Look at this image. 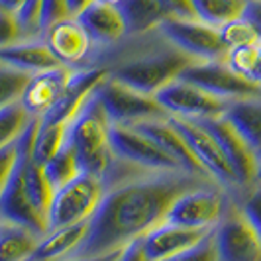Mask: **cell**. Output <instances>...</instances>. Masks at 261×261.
Returning a JSON list of instances; mask_svg holds the SVG:
<instances>
[{"label":"cell","instance_id":"24","mask_svg":"<svg viewBox=\"0 0 261 261\" xmlns=\"http://www.w3.org/2000/svg\"><path fill=\"white\" fill-rule=\"evenodd\" d=\"M39 238L24 226L0 220V261H30Z\"/></svg>","mask_w":261,"mask_h":261},{"label":"cell","instance_id":"27","mask_svg":"<svg viewBox=\"0 0 261 261\" xmlns=\"http://www.w3.org/2000/svg\"><path fill=\"white\" fill-rule=\"evenodd\" d=\"M191 4L200 22L220 28L226 22L242 16L246 0H191Z\"/></svg>","mask_w":261,"mask_h":261},{"label":"cell","instance_id":"22","mask_svg":"<svg viewBox=\"0 0 261 261\" xmlns=\"http://www.w3.org/2000/svg\"><path fill=\"white\" fill-rule=\"evenodd\" d=\"M224 118L248 142L257 159H261V94L230 100Z\"/></svg>","mask_w":261,"mask_h":261},{"label":"cell","instance_id":"6","mask_svg":"<svg viewBox=\"0 0 261 261\" xmlns=\"http://www.w3.org/2000/svg\"><path fill=\"white\" fill-rule=\"evenodd\" d=\"M169 120L171 124L179 130V134L183 136V140L187 142L189 149L193 151L198 165L204 169V173L216 185H220L232 198H238L242 195V189L238 185L234 171L230 167V163L224 155V151L220 149L218 142L214 140V136L196 120L175 116H169Z\"/></svg>","mask_w":261,"mask_h":261},{"label":"cell","instance_id":"8","mask_svg":"<svg viewBox=\"0 0 261 261\" xmlns=\"http://www.w3.org/2000/svg\"><path fill=\"white\" fill-rule=\"evenodd\" d=\"M212 236L218 261H261V236L232 196Z\"/></svg>","mask_w":261,"mask_h":261},{"label":"cell","instance_id":"3","mask_svg":"<svg viewBox=\"0 0 261 261\" xmlns=\"http://www.w3.org/2000/svg\"><path fill=\"white\" fill-rule=\"evenodd\" d=\"M110 126L112 122L94 92L67 126V144L77 153L81 173L94 175L100 181L116 159L110 149Z\"/></svg>","mask_w":261,"mask_h":261},{"label":"cell","instance_id":"40","mask_svg":"<svg viewBox=\"0 0 261 261\" xmlns=\"http://www.w3.org/2000/svg\"><path fill=\"white\" fill-rule=\"evenodd\" d=\"M118 261H149L144 251L142 238H136V240H132L130 244H126L120 251Z\"/></svg>","mask_w":261,"mask_h":261},{"label":"cell","instance_id":"44","mask_svg":"<svg viewBox=\"0 0 261 261\" xmlns=\"http://www.w3.org/2000/svg\"><path fill=\"white\" fill-rule=\"evenodd\" d=\"M22 4H24V0H0V8H4V10L14 14L22 8Z\"/></svg>","mask_w":261,"mask_h":261},{"label":"cell","instance_id":"14","mask_svg":"<svg viewBox=\"0 0 261 261\" xmlns=\"http://www.w3.org/2000/svg\"><path fill=\"white\" fill-rule=\"evenodd\" d=\"M41 38L61 65L69 69H83L91 63L94 45L75 16L55 22L41 34Z\"/></svg>","mask_w":261,"mask_h":261},{"label":"cell","instance_id":"45","mask_svg":"<svg viewBox=\"0 0 261 261\" xmlns=\"http://www.w3.org/2000/svg\"><path fill=\"white\" fill-rule=\"evenodd\" d=\"M253 83L261 87V41H259V57H257V67H255V75H253Z\"/></svg>","mask_w":261,"mask_h":261},{"label":"cell","instance_id":"43","mask_svg":"<svg viewBox=\"0 0 261 261\" xmlns=\"http://www.w3.org/2000/svg\"><path fill=\"white\" fill-rule=\"evenodd\" d=\"M92 0H67V6H69V12L71 16H77L83 8H87Z\"/></svg>","mask_w":261,"mask_h":261},{"label":"cell","instance_id":"12","mask_svg":"<svg viewBox=\"0 0 261 261\" xmlns=\"http://www.w3.org/2000/svg\"><path fill=\"white\" fill-rule=\"evenodd\" d=\"M110 149L120 159L149 171H185L173 157L134 126H110ZM187 173V171H185Z\"/></svg>","mask_w":261,"mask_h":261},{"label":"cell","instance_id":"31","mask_svg":"<svg viewBox=\"0 0 261 261\" xmlns=\"http://www.w3.org/2000/svg\"><path fill=\"white\" fill-rule=\"evenodd\" d=\"M257 57H259V43H251V45H240V47L228 49L224 61L236 75H240V77L248 79V81L253 83Z\"/></svg>","mask_w":261,"mask_h":261},{"label":"cell","instance_id":"33","mask_svg":"<svg viewBox=\"0 0 261 261\" xmlns=\"http://www.w3.org/2000/svg\"><path fill=\"white\" fill-rule=\"evenodd\" d=\"M212 230L198 244L183 249V251H179V253H175L171 257H165V259L161 261H218V253H216V246H214Z\"/></svg>","mask_w":261,"mask_h":261},{"label":"cell","instance_id":"34","mask_svg":"<svg viewBox=\"0 0 261 261\" xmlns=\"http://www.w3.org/2000/svg\"><path fill=\"white\" fill-rule=\"evenodd\" d=\"M236 200L240 208L244 210L246 218L261 236V181H255L251 187H248Z\"/></svg>","mask_w":261,"mask_h":261},{"label":"cell","instance_id":"18","mask_svg":"<svg viewBox=\"0 0 261 261\" xmlns=\"http://www.w3.org/2000/svg\"><path fill=\"white\" fill-rule=\"evenodd\" d=\"M85 32L89 34L94 49H106L114 43L122 41L128 36L124 18L118 10V6L105 4L98 0H92L87 8H83L75 16Z\"/></svg>","mask_w":261,"mask_h":261},{"label":"cell","instance_id":"28","mask_svg":"<svg viewBox=\"0 0 261 261\" xmlns=\"http://www.w3.org/2000/svg\"><path fill=\"white\" fill-rule=\"evenodd\" d=\"M43 171H45V177L53 189H59L65 183H69L71 179H75L81 173V167H79L77 153L71 147V144L65 142V145L43 165Z\"/></svg>","mask_w":261,"mask_h":261},{"label":"cell","instance_id":"30","mask_svg":"<svg viewBox=\"0 0 261 261\" xmlns=\"http://www.w3.org/2000/svg\"><path fill=\"white\" fill-rule=\"evenodd\" d=\"M218 34H220V39L226 45V49L240 47V45H251V43H259L261 41L257 30L251 26V22L246 20L244 16H238L234 20L222 24L218 28Z\"/></svg>","mask_w":261,"mask_h":261},{"label":"cell","instance_id":"2","mask_svg":"<svg viewBox=\"0 0 261 261\" xmlns=\"http://www.w3.org/2000/svg\"><path fill=\"white\" fill-rule=\"evenodd\" d=\"M195 61L169 43L155 28L145 34L126 36L112 47L94 49L89 67H102L108 77L134 91L155 94Z\"/></svg>","mask_w":261,"mask_h":261},{"label":"cell","instance_id":"36","mask_svg":"<svg viewBox=\"0 0 261 261\" xmlns=\"http://www.w3.org/2000/svg\"><path fill=\"white\" fill-rule=\"evenodd\" d=\"M69 6L67 0H41V10H39V34H43L49 26H53L59 20L69 18Z\"/></svg>","mask_w":261,"mask_h":261},{"label":"cell","instance_id":"17","mask_svg":"<svg viewBox=\"0 0 261 261\" xmlns=\"http://www.w3.org/2000/svg\"><path fill=\"white\" fill-rule=\"evenodd\" d=\"M71 73L73 69L57 65L32 75L20 96V105L24 106V110L32 118H41L65 91Z\"/></svg>","mask_w":261,"mask_h":261},{"label":"cell","instance_id":"42","mask_svg":"<svg viewBox=\"0 0 261 261\" xmlns=\"http://www.w3.org/2000/svg\"><path fill=\"white\" fill-rule=\"evenodd\" d=\"M120 251H110V253H100V255H75V257H65V259L59 261H118L120 257Z\"/></svg>","mask_w":261,"mask_h":261},{"label":"cell","instance_id":"47","mask_svg":"<svg viewBox=\"0 0 261 261\" xmlns=\"http://www.w3.org/2000/svg\"><path fill=\"white\" fill-rule=\"evenodd\" d=\"M257 181H261V159H259V169H257Z\"/></svg>","mask_w":261,"mask_h":261},{"label":"cell","instance_id":"11","mask_svg":"<svg viewBox=\"0 0 261 261\" xmlns=\"http://www.w3.org/2000/svg\"><path fill=\"white\" fill-rule=\"evenodd\" d=\"M177 79L193 83L198 89L210 92L218 98H224V100H238V98L261 94L259 85L236 75L234 71L226 65L224 59L195 61L189 67H185Z\"/></svg>","mask_w":261,"mask_h":261},{"label":"cell","instance_id":"37","mask_svg":"<svg viewBox=\"0 0 261 261\" xmlns=\"http://www.w3.org/2000/svg\"><path fill=\"white\" fill-rule=\"evenodd\" d=\"M20 39H24V32H22V26H20L16 14L0 8V47L10 45Z\"/></svg>","mask_w":261,"mask_h":261},{"label":"cell","instance_id":"25","mask_svg":"<svg viewBox=\"0 0 261 261\" xmlns=\"http://www.w3.org/2000/svg\"><path fill=\"white\" fill-rule=\"evenodd\" d=\"M118 10L124 18L128 36L155 30L157 24L167 16L157 0H122Z\"/></svg>","mask_w":261,"mask_h":261},{"label":"cell","instance_id":"32","mask_svg":"<svg viewBox=\"0 0 261 261\" xmlns=\"http://www.w3.org/2000/svg\"><path fill=\"white\" fill-rule=\"evenodd\" d=\"M32 75L0 63V108L18 102Z\"/></svg>","mask_w":261,"mask_h":261},{"label":"cell","instance_id":"21","mask_svg":"<svg viewBox=\"0 0 261 261\" xmlns=\"http://www.w3.org/2000/svg\"><path fill=\"white\" fill-rule=\"evenodd\" d=\"M0 63L12 67L16 71H22L28 75H36L39 71L61 65L43 38H24L14 41L10 45L0 47Z\"/></svg>","mask_w":261,"mask_h":261},{"label":"cell","instance_id":"19","mask_svg":"<svg viewBox=\"0 0 261 261\" xmlns=\"http://www.w3.org/2000/svg\"><path fill=\"white\" fill-rule=\"evenodd\" d=\"M210 230H195V228H185L171 222H159L149 232L142 236L144 251L149 261H161L171 257L183 249L198 244Z\"/></svg>","mask_w":261,"mask_h":261},{"label":"cell","instance_id":"46","mask_svg":"<svg viewBox=\"0 0 261 261\" xmlns=\"http://www.w3.org/2000/svg\"><path fill=\"white\" fill-rule=\"evenodd\" d=\"M98 2H105V4H112V6H118L122 0H98Z\"/></svg>","mask_w":261,"mask_h":261},{"label":"cell","instance_id":"7","mask_svg":"<svg viewBox=\"0 0 261 261\" xmlns=\"http://www.w3.org/2000/svg\"><path fill=\"white\" fill-rule=\"evenodd\" d=\"M94 94L100 100V105L105 106L106 114L112 124L136 126V124L147 122V120L169 118L165 108L157 102L153 94L134 91L112 77H106L94 89Z\"/></svg>","mask_w":261,"mask_h":261},{"label":"cell","instance_id":"20","mask_svg":"<svg viewBox=\"0 0 261 261\" xmlns=\"http://www.w3.org/2000/svg\"><path fill=\"white\" fill-rule=\"evenodd\" d=\"M134 128H138L140 132H144L149 140H153L165 153L173 157L187 173L202 177V179H210L204 173V169L198 165V161L195 159L193 151L189 149L187 142L183 140V136L179 134V130L171 124L169 118H157V120H147V122H140ZM212 181V179H210Z\"/></svg>","mask_w":261,"mask_h":261},{"label":"cell","instance_id":"39","mask_svg":"<svg viewBox=\"0 0 261 261\" xmlns=\"http://www.w3.org/2000/svg\"><path fill=\"white\" fill-rule=\"evenodd\" d=\"M167 16L175 18H196L191 0H157Z\"/></svg>","mask_w":261,"mask_h":261},{"label":"cell","instance_id":"29","mask_svg":"<svg viewBox=\"0 0 261 261\" xmlns=\"http://www.w3.org/2000/svg\"><path fill=\"white\" fill-rule=\"evenodd\" d=\"M30 120L32 116L24 110L20 100L0 108V147L16 142L18 136L26 130Z\"/></svg>","mask_w":261,"mask_h":261},{"label":"cell","instance_id":"15","mask_svg":"<svg viewBox=\"0 0 261 261\" xmlns=\"http://www.w3.org/2000/svg\"><path fill=\"white\" fill-rule=\"evenodd\" d=\"M0 220L24 226L28 230L43 236L47 232L45 218L34 208L24 187V159L18 151V159L6 185L0 191Z\"/></svg>","mask_w":261,"mask_h":261},{"label":"cell","instance_id":"16","mask_svg":"<svg viewBox=\"0 0 261 261\" xmlns=\"http://www.w3.org/2000/svg\"><path fill=\"white\" fill-rule=\"evenodd\" d=\"M108 77L106 69L102 67H83V69H73L71 79L67 83L65 91L57 98V102L39 118L41 122L49 124H63L79 112V108L87 102L94 89Z\"/></svg>","mask_w":261,"mask_h":261},{"label":"cell","instance_id":"5","mask_svg":"<svg viewBox=\"0 0 261 261\" xmlns=\"http://www.w3.org/2000/svg\"><path fill=\"white\" fill-rule=\"evenodd\" d=\"M228 200L230 195L220 185H196L173 200L165 214V222L195 230H212L222 218Z\"/></svg>","mask_w":261,"mask_h":261},{"label":"cell","instance_id":"10","mask_svg":"<svg viewBox=\"0 0 261 261\" xmlns=\"http://www.w3.org/2000/svg\"><path fill=\"white\" fill-rule=\"evenodd\" d=\"M157 102L165 108L169 116L187 120H204V118L222 116L230 100L218 98L210 92L198 89L193 83L175 79L153 94Z\"/></svg>","mask_w":261,"mask_h":261},{"label":"cell","instance_id":"13","mask_svg":"<svg viewBox=\"0 0 261 261\" xmlns=\"http://www.w3.org/2000/svg\"><path fill=\"white\" fill-rule=\"evenodd\" d=\"M200 122L206 130L214 136V140L218 142L220 149L228 159L230 167L234 171L238 185L242 189V193L251 187L257 181V169H259V159L253 153V149L248 145V142L238 134L234 126L222 116L204 118V120H196Z\"/></svg>","mask_w":261,"mask_h":261},{"label":"cell","instance_id":"1","mask_svg":"<svg viewBox=\"0 0 261 261\" xmlns=\"http://www.w3.org/2000/svg\"><path fill=\"white\" fill-rule=\"evenodd\" d=\"M214 183L185 171H142L108 185L89 218L85 240L69 257L118 251L165 220L177 196L196 185Z\"/></svg>","mask_w":261,"mask_h":261},{"label":"cell","instance_id":"9","mask_svg":"<svg viewBox=\"0 0 261 261\" xmlns=\"http://www.w3.org/2000/svg\"><path fill=\"white\" fill-rule=\"evenodd\" d=\"M157 32L179 47L183 53L191 55L196 61H214L226 57V45L220 39L218 28L200 22L198 18H175L165 16L159 24Z\"/></svg>","mask_w":261,"mask_h":261},{"label":"cell","instance_id":"23","mask_svg":"<svg viewBox=\"0 0 261 261\" xmlns=\"http://www.w3.org/2000/svg\"><path fill=\"white\" fill-rule=\"evenodd\" d=\"M87 230H89V220L63 226V228H55V230H47L39 238L36 251H34L30 261L65 259L81 246V242L87 236Z\"/></svg>","mask_w":261,"mask_h":261},{"label":"cell","instance_id":"26","mask_svg":"<svg viewBox=\"0 0 261 261\" xmlns=\"http://www.w3.org/2000/svg\"><path fill=\"white\" fill-rule=\"evenodd\" d=\"M67 126L69 122L63 124H49V122H41L38 120V128L34 134V142H32V159L38 165H45L67 142Z\"/></svg>","mask_w":261,"mask_h":261},{"label":"cell","instance_id":"4","mask_svg":"<svg viewBox=\"0 0 261 261\" xmlns=\"http://www.w3.org/2000/svg\"><path fill=\"white\" fill-rule=\"evenodd\" d=\"M105 183L89 173H79L63 187L55 189L47 210V230L87 222L105 196Z\"/></svg>","mask_w":261,"mask_h":261},{"label":"cell","instance_id":"38","mask_svg":"<svg viewBox=\"0 0 261 261\" xmlns=\"http://www.w3.org/2000/svg\"><path fill=\"white\" fill-rule=\"evenodd\" d=\"M16 159H18V144L16 142L0 147V191L8 181L14 165H16Z\"/></svg>","mask_w":261,"mask_h":261},{"label":"cell","instance_id":"35","mask_svg":"<svg viewBox=\"0 0 261 261\" xmlns=\"http://www.w3.org/2000/svg\"><path fill=\"white\" fill-rule=\"evenodd\" d=\"M39 10L41 0H24L22 8L16 12V18L22 26L24 38H39Z\"/></svg>","mask_w":261,"mask_h":261},{"label":"cell","instance_id":"41","mask_svg":"<svg viewBox=\"0 0 261 261\" xmlns=\"http://www.w3.org/2000/svg\"><path fill=\"white\" fill-rule=\"evenodd\" d=\"M242 16L251 22V26L257 30V34L261 38V0H246Z\"/></svg>","mask_w":261,"mask_h":261}]
</instances>
